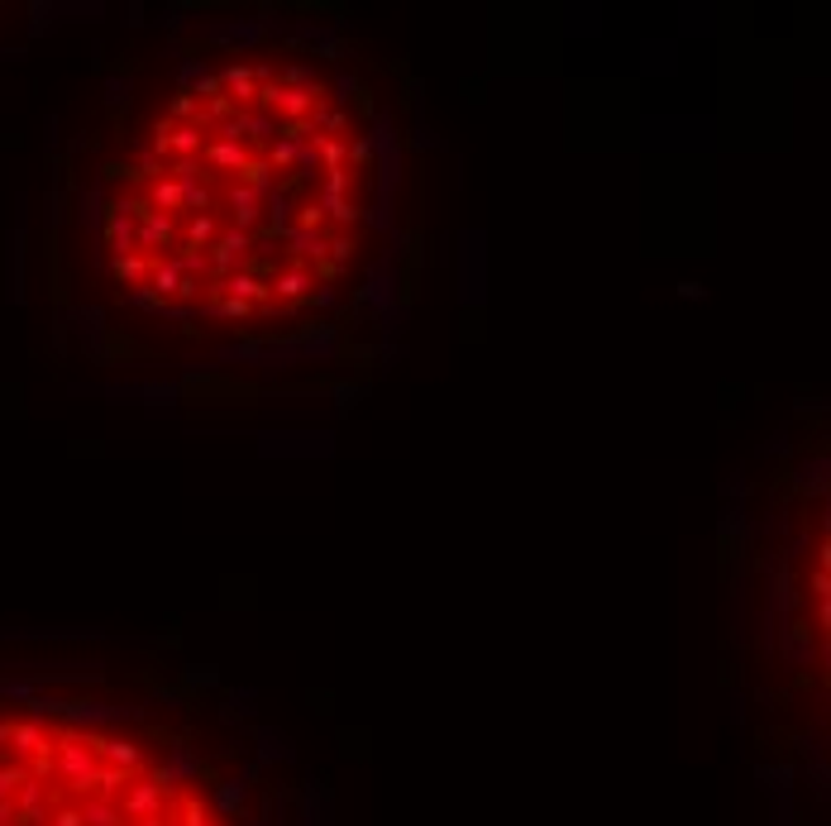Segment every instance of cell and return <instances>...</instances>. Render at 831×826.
Returning <instances> with one entry per match:
<instances>
[{
	"instance_id": "1",
	"label": "cell",
	"mask_w": 831,
	"mask_h": 826,
	"mask_svg": "<svg viewBox=\"0 0 831 826\" xmlns=\"http://www.w3.org/2000/svg\"><path fill=\"white\" fill-rule=\"evenodd\" d=\"M249 253H253V235H249V229H225V235H216V249H210L206 259H210V272L229 278V272H240L249 263Z\"/></svg>"
},
{
	"instance_id": "2",
	"label": "cell",
	"mask_w": 831,
	"mask_h": 826,
	"mask_svg": "<svg viewBox=\"0 0 831 826\" xmlns=\"http://www.w3.org/2000/svg\"><path fill=\"white\" fill-rule=\"evenodd\" d=\"M96 755L111 759V769H124L130 778L148 765V750L139 746V740H120V736H101V740H96Z\"/></svg>"
},
{
	"instance_id": "3",
	"label": "cell",
	"mask_w": 831,
	"mask_h": 826,
	"mask_svg": "<svg viewBox=\"0 0 831 826\" xmlns=\"http://www.w3.org/2000/svg\"><path fill=\"white\" fill-rule=\"evenodd\" d=\"M10 746H15V755L19 759H44L53 746H48V726L44 722H10Z\"/></svg>"
},
{
	"instance_id": "4",
	"label": "cell",
	"mask_w": 831,
	"mask_h": 826,
	"mask_svg": "<svg viewBox=\"0 0 831 826\" xmlns=\"http://www.w3.org/2000/svg\"><path fill=\"white\" fill-rule=\"evenodd\" d=\"M173 239V216H158V210H148L144 225L134 229V253H144V259H158V249Z\"/></svg>"
},
{
	"instance_id": "5",
	"label": "cell",
	"mask_w": 831,
	"mask_h": 826,
	"mask_svg": "<svg viewBox=\"0 0 831 826\" xmlns=\"http://www.w3.org/2000/svg\"><path fill=\"white\" fill-rule=\"evenodd\" d=\"M163 139H167V154H182V158H201L206 154V130L201 124H167L163 120Z\"/></svg>"
},
{
	"instance_id": "6",
	"label": "cell",
	"mask_w": 831,
	"mask_h": 826,
	"mask_svg": "<svg viewBox=\"0 0 831 826\" xmlns=\"http://www.w3.org/2000/svg\"><path fill=\"white\" fill-rule=\"evenodd\" d=\"M229 210H234V229H249V225H259V216H263V196L253 192L249 182H234L229 186Z\"/></svg>"
},
{
	"instance_id": "7",
	"label": "cell",
	"mask_w": 831,
	"mask_h": 826,
	"mask_svg": "<svg viewBox=\"0 0 831 826\" xmlns=\"http://www.w3.org/2000/svg\"><path fill=\"white\" fill-rule=\"evenodd\" d=\"M210 291H220V296H229V302H263L268 296V282L263 278H253V272H229V278H220V287H210Z\"/></svg>"
},
{
	"instance_id": "8",
	"label": "cell",
	"mask_w": 831,
	"mask_h": 826,
	"mask_svg": "<svg viewBox=\"0 0 831 826\" xmlns=\"http://www.w3.org/2000/svg\"><path fill=\"white\" fill-rule=\"evenodd\" d=\"M244 798H249V783H244V778H225L220 789L210 793V808H216L225 821H234V817L244 812Z\"/></svg>"
},
{
	"instance_id": "9",
	"label": "cell",
	"mask_w": 831,
	"mask_h": 826,
	"mask_svg": "<svg viewBox=\"0 0 831 826\" xmlns=\"http://www.w3.org/2000/svg\"><path fill=\"white\" fill-rule=\"evenodd\" d=\"M268 287H272L277 296H287V302H292V296H306L311 287H321V282H315V272H311L306 263H296V268H282V272H277V278H272Z\"/></svg>"
},
{
	"instance_id": "10",
	"label": "cell",
	"mask_w": 831,
	"mask_h": 826,
	"mask_svg": "<svg viewBox=\"0 0 831 826\" xmlns=\"http://www.w3.org/2000/svg\"><path fill=\"white\" fill-rule=\"evenodd\" d=\"M148 291H154L163 306H167V296L182 291V272H177V259H173V253H167V259H154V278H148Z\"/></svg>"
},
{
	"instance_id": "11",
	"label": "cell",
	"mask_w": 831,
	"mask_h": 826,
	"mask_svg": "<svg viewBox=\"0 0 831 826\" xmlns=\"http://www.w3.org/2000/svg\"><path fill=\"white\" fill-rule=\"evenodd\" d=\"M282 239H287V249H292V259H315V263L325 259V235H321V229H302V225H292Z\"/></svg>"
},
{
	"instance_id": "12",
	"label": "cell",
	"mask_w": 831,
	"mask_h": 826,
	"mask_svg": "<svg viewBox=\"0 0 831 826\" xmlns=\"http://www.w3.org/2000/svg\"><path fill=\"white\" fill-rule=\"evenodd\" d=\"M206 158H210V167H220V173H244V167H249L244 143H225V139L206 143Z\"/></svg>"
},
{
	"instance_id": "13",
	"label": "cell",
	"mask_w": 831,
	"mask_h": 826,
	"mask_svg": "<svg viewBox=\"0 0 831 826\" xmlns=\"http://www.w3.org/2000/svg\"><path fill=\"white\" fill-rule=\"evenodd\" d=\"M263 210H268V235H287V229L296 225V201L287 196V192H272V196H263Z\"/></svg>"
},
{
	"instance_id": "14",
	"label": "cell",
	"mask_w": 831,
	"mask_h": 826,
	"mask_svg": "<svg viewBox=\"0 0 831 826\" xmlns=\"http://www.w3.org/2000/svg\"><path fill=\"white\" fill-rule=\"evenodd\" d=\"M148 272H154V259H144V253H120L115 259V278L124 287H148Z\"/></svg>"
},
{
	"instance_id": "15",
	"label": "cell",
	"mask_w": 831,
	"mask_h": 826,
	"mask_svg": "<svg viewBox=\"0 0 831 826\" xmlns=\"http://www.w3.org/2000/svg\"><path fill=\"white\" fill-rule=\"evenodd\" d=\"M148 210H158V216H167V210H182V186L167 182V177H154L148 182Z\"/></svg>"
},
{
	"instance_id": "16",
	"label": "cell",
	"mask_w": 831,
	"mask_h": 826,
	"mask_svg": "<svg viewBox=\"0 0 831 826\" xmlns=\"http://www.w3.org/2000/svg\"><path fill=\"white\" fill-rule=\"evenodd\" d=\"M163 769H167V778H173V783L197 778V774H201V755H191L182 740H177V746H167V765H163Z\"/></svg>"
},
{
	"instance_id": "17",
	"label": "cell",
	"mask_w": 831,
	"mask_h": 826,
	"mask_svg": "<svg viewBox=\"0 0 831 826\" xmlns=\"http://www.w3.org/2000/svg\"><path fill=\"white\" fill-rule=\"evenodd\" d=\"M124 817H120V802H111V798H87L81 802V826H120Z\"/></svg>"
},
{
	"instance_id": "18",
	"label": "cell",
	"mask_w": 831,
	"mask_h": 826,
	"mask_svg": "<svg viewBox=\"0 0 831 826\" xmlns=\"http://www.w3.org/2000/svg\"><path fill=\"white\" fill-rule=\"evenodd\" d=\"M81 225H87L91 235H101V225H105V192L101 186H87V192H81Z\"/></svg>"
},
{
	"instance_id": "19",
	"label": "cell",
	"mask_w": 831,
	"mask_h": 826,
	"mask_svg": "<svg viewBox=\"0 0 831 826\" xmlns=\"http://www.w3.org/2000/svg\"><path fill=\"white\" fill-rule=\"evenodd\" d=\"M292 167H296V177H302V182H315V177H321V154H315V139L296 148Z\"/></svg>"
},
{
	"instance_id": "20",
	"label": "cell",
	"mask_w": 831,
	"mask_h": 826,
	"mask_svg": "<svg viewBox=\"0 0 831 826\" xmlns=\"http://www.w3.org/2000/svg\"><path fill=\"white\" fill-rule=\"evenodd\" d=\"M38 693H44L38 679H0V697H15V703H34Z\"/></svg>"
},
{
	"instance_id": "21",
	"label": "cell",
	"mask_w": 831,
	"mask_h": 826,
	"mask_svg": "<svg viewBox=\"0 0 831 826\" xmlns=\"http://www.w3.org/2000/svg\"><path fill=\"white\" fill-rule=\"evenodd\" d=\"M210 239H216V220H210V216H191V225H186V249H206Z\"/></svg>"
},
{
	"instance_id": "22",
	"label": "cell",
	"mask_w": 831,
	"mask_h": 826,
	"mask_svg": "<svg viewBox=\"0 0 831 826\" xmlns=\"http://www.w3.org/2000/svg\"><path fill=\"white\" fill-rule=\"evenodd\" d=\"M130 306H139V311H163V302H158V296L148 291V287H134V291H130Z\"/></svg>"
},
{
	"instance_id": "23",
	"label": "cell",
	"mask_w": 831,
	"mask_h": 826,
	"mask_svg": "<svg viewBox=\"0 0 831 826\" xmlns=\"http://www.w3.org/2000/svg\"><path fill=\"white\" fill-rule=\"evenodd\" d=\"M335 91H339V96H335L339 105H349V101H354V91H358V81H354V77L345 72V77H339V81H335Z\"/></svg>"
},
{
	"instance_id": "24",
	"label": "cell",
	"mask_w": 831,
	"mask_h": 826,
	"mask_svg": "<svg viewBox=\"0 0 831 826\" xmlns=\"http://www.w3.org/2000/svg\"><path fill=\"white\" fill-rule=\"evenodd\" d=\"M53 826H81V808H58L53 812Z\"/></svg>"
},
{
	"instance_id": "25",
	"label": "cell",
	"mask_w": 831,
	"mask_h": 826,
	"mask_svg": "<svg viewBox=\"0 0 831 826\" xmlns=\"http://www.w3.org/2000/svg\"><path fill=\"white\" fill-rule=\"evenodd\" d=\"M272 755H287V746L277 740L272 731H263V759H272Z\"/></svg>"
},
{
	"instance_id": "26",
	"label": "cell",
	"mask_w": 831,
	"mask_h": 826,
	"mask_svg": "<svg viewBox=\"0 0 831 826\" xmlns=\"http://www.w3.org/2000/svg\"><path fill=\"white\" fill-rule=\"evenodd\" d=\"M105 91H111V101L120 105L124 96H130V81H120V77H111V81H105Z\"/></svg>"
},
{
	"instance_id": "27",
	"label": "cell",
	"mask_w": 831,
	"mask_h": 826,
	"mask_svg": "<svg viewBox=\"0 0 831 826\" xmlns=\"http://www.w3.org/2000/svg\"><path fill=\"white\" fill-rule=\"evenodd\" d=\"M0 746H10V722H0Z\"/></svg>"
}]
</instances>
